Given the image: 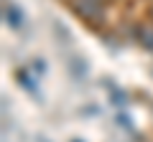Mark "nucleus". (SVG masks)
I'll return each instance as SVG.
<instances>
[{
  "label": "nucleus",
  "instance_id": "f257e3e1",
  "mask_svg": "<svg viewBox=\"0 0 153 142\" xmlns=\"http://www.w3.org/2000/svg\"><path fill=\"white\" fill-rule=\"evenodd\" d=\"M71 8H74L84 20L89 23H100L105 18V3L102 0H71Z\"/></svg>",
  "mask_w": 153,
  "mask_h": 142
},
{
  "label": "nucleus",
  "instance_id": "f03ea898",
  "mask_svg": "<svg viewBox=\"0 0 153 142\" xmlns=\"http://www.w3.org/2000/svg\"><path fill=\"white\" fill-rule=\"evenodd\" d=\"M69 74L74 81H82L84 76H87V64H84V59H79V56H69Z\"/></svg>",
  "mask_w": 153,
  "mask_h": 142
},
{
  "label": "nucleus",
  "instance_id": "7ed1b4c3",
  "mask_svg": "<svg viewBox=\"0 0 153 142\" xmlns=\"http://www.w3.org/2000/svg\"><path fill=\"white\" fill-rule=\"evenodd\" d=\"M5 23L10 28H21L23 26V13H21V8L13 5V3H10V5H5Z\"/></svg>",
  "mask_w": 153,
  "mask_h": 142
},
{
  "label": "nucleus",
  "instance_id": "20e7f679",
  "mask_svg": "<svg viewBox=\"0 0 153 142\" xmlns=\"http://www.w3.org/2000/svg\"><path fill=\"white\" fill-rule=\"evenodd\" d=\"M36 142H49V140H46L44 135H38V137H36Z\"/></svg>",
  "mask_w": 153,
  "mask_h": 142
},
{
  "label": "nucleus",
  "instance_id": "39448f33",
  "mask_svg": "<svg viewBox=\"0 0 153 142\" xmlns=\"http://www.w3.org/2000/svg\"><path fill=\"white\" fill-rule=\"evenodd\" d=\"M151 18H153V5H151Z\"/></svg>",
  "mask_w": 153,
  "mask_h": 142
},
{
  "label": "nucleus",
  "instance_id": "423d86ee",
  "mask_svg": "<svg viewBox=\"0 0 153 142\" xmlns=\"http://www.w3.org/2000/svg\"><path fill=\"white\" fill-rule=\"evenodd\" d=\"M71 142H79V140H71Z\"/></svg>",
  "mask_w": 153,
  "mask_h": 142
}]
</instances>
